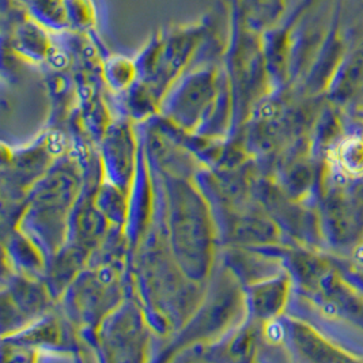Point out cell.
<instances>
[{
  "instance_id": "cell-1",
  "label": "cell",
  "mask_w": 363,
  "mask_h": 363,
  "mask_svg": "<svg viewBox=\"0 0 363 363\" xmlns=\"http://www.w3.org/2000/svg\"><path fill=\"white\" fill-rule=\"evenodd\" d=\"M48 149L52 154H59L63 150V136L60 133H52L48 139Z\"/></svg>"
},
{
  "instance_id": "cell-2",
  "label": "cell",
  "mask_w": 363,
  "mask_h": 363,
  "mask_svg": "<svg viewBox=\"0 0 363 363\" xmlns=\"http://www.w3.org/2000/svg\"><path fill=\"white\" fill-rule=\"evenodd\" d=\"M101 279L104 281H111V279H112V277H111V271H109V269L102 271V272H101Z\"/></svg>"
}]
</instances>
